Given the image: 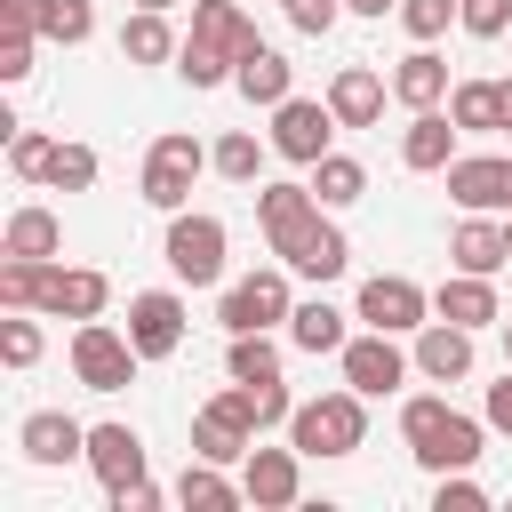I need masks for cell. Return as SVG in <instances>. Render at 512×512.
Listing matches in <instances>:
<instances>
[{"label":"cell","mask_w":512,"mask_h":512,"mask_svg":"<svg viewBox=\"0 0 512 512\" xmlns=\"http://www.w3.org/2000/svg\"><path fill=\"white\" fill-rule=\"evenodd\" d=\"M176 72H184L192 88H224V80H232V56H216V48L184 40V48H176Z\"/></svg>","instance_id":"cell-40"},{"label":"cell","mask_w":512,"mask_h":512,"mask_svg":"<svg viewBox=\"0 0 512 512\" xmlns=\"http://www.w3.org/2000/svg\"><path fill=\"white\" fill-rule=\"evenodd\" d=\"M200 168H208V144H200V136H184V128L152 136V152H144V200H152L160 216H176V208L192 200Z\"/></svg>","instance_id":"cell-5"},{"label":"cell","mask_w":512,"mask_h":512,"mask_svg":"<svg viewBox=\"0 0 512 512\" xmlns=\"http://www.w3.org/2000/svg\"><path fill=\"white\" fill-rule=\"evenodd\" d=\"M176 24H168V8H136V16H120V64H176Z\"/></svg>","instance_id":"cell-27"},{"label":"cell","mask_w":512,"mask_h":512,"mask_svg":"<svg viewBox=\"0 0 512 512\" xmlns=\"http://www.w3.org/2000/svg\"><path fill=\"white\" fill-rule=\"evenodd\" d=\"M96 168H104V160H96L88 144H64V136H56V160H48V184H56V192H88Z\"/></svg>","instance_id":"cell-37"},{"label":"cell","mask_w":512,"mask_h":512,"mask_svg":"<svg viewBox=\"0 0 512 512\" xmlns=\"http://www.w3.org/2000/svg\"><path fill=\"white\" fill-rule=\"evenodd\" d=\"M280 8H288V0H280Z\"/></svg>","instance_id":"cell-53"},{"label":"cell","mask_w":512,"mask_h":512,"mask_svg":"<svg viewBox=\"0 0 512 512\" xmlns=\"http://www.w3.org/2000/svg\"><path fill=\"white\" fill-rule=\"evenodd\" d=\"M448 120L464 136H496L504 128V80H456L448 88Z\"/></svg>","instance_id":"cell-28"},{"label":"cell","mask_w":512,"mask_h":512,"mask_svg":"<svg viewBox=\"0 0 512 512\" xmlns=\"http://www.w3.org/2000/svg\"><path fill=\"white\" fill-rule=\"evenodd\" d=\"M168 496L152 488V480H128V488H112V512H160Z\"/></svg>","instance_id":"cell-47"},{"label":"cell","mask_w":512,"mask_h":512,"mask_svg":"<svg viewBox=\"0 0 512 512\" xmlns=\"http://www.w3.org/2000/svg\"><path fill=\"white\" fill-rule=\"evenodd\" d=\"M0 256H64V224L56 208H16L0 232Z\"/></svg>","instance_id":"cell-33"},{"label":"cell","mask_w":512,"mask_h":512,"mask_svg":"<svg viewBox=\"0 0 512 512\" xmlns=\"http://www.w3.org/2000/svg\"><path fill=\"white\" fill-rule=\"evenodd\" d=\"M304 216H320L312 184H256V224H264V240H288Z\"/></svg>","instance_id":"cell-32"},{"label":"cell","mask_w":512,"mask_h":512,"mask_svg":"<svg viewBox=\"0 0 512 512\" xmlns=\"http://www.w3.org/2000/svg\"><path fill=\"white\" fill-rule=\"evenodd\" d=\"M48 160H56V136H40V128H16V136H8V176L48 184Z\"/></svg>","instance_id":"cell-36"},{"label":"cell","mask_w":512,"mask_h":512,"mask_svg":"<svg viewBox=\"0 0 512 512\" xmlns=\"http://www.w3.org/2000/svg\"><path fill=\"white\" fill-rule=\"evenodd\" d=\"M456 24L472 40H504L512 32V0H456Z\"/></svg>","instance_id":"cell-41"},{"label":"cell","mask_w":512,"mask_h":512,"mask_svg":"<svg viewBox=\"0 0 512 512\" xmlns=\"http://www.w3.org/2000/svg\"><path fill=\"white\" fill-rule=\"evenodd\" d=\"M272 256L296 272V280H344V264H352V240H344V224H336V208H320V216H304L288 240H272Z\"/></svg>","instance_id":"cell-7"},{"label":"cell","mask_w":512,"mask_h":512,"mask_svg":"<svg viewBox=\"0 0 512 512\" xmlns=\"http://www.w3.org/2000/svg\"><path fill=\"white\" fill-rule=\"evenodd\" d=\"M360 192H368V168H360L352 152H320V160H312V200H320V208H352Z\"/></svg>","instance_id":"cell-34"},{"label":"cell","mask_w":512,"mask_h":512,"mask_svg":"<svg viewBox=\"0 0 512 512\" xmlns=\"http://www.w3.org/2000/svg\"><path fill=\"white\" fill-rule=\"evenodd\" d=\"M504 240H512V216H504Z\"/></svg>","instance_id":"cell-52"},{"label":"cell","mask_w":512,"mask_h":512,"mask_svg":"<svg viewBox=\"0 0 512 512\" xmlns=\"http://www.w3.org/2000/svg\"><path fill=\"white\" fill-rule=\"evenodd\" d=\"M456 120H448V104H432V112H408V128H400V168H416V176H448V160H456Z\"/></svg>","instance_id":"cell-17"},{"label":"cell","mask_w":512,"mask_h":512,"mask_svg":"<svg viewBox=\"0 0 512 512\" xmlns=\"http://www.w3.org/2000/svg\"><path fill=\"white\" fill-rule=\"evenodd\" d=\"M504 40H512V32H504Z\"/></svg>","instance_id":"cell-54"},{"label":"cell","mask_w":512,"mask_h":512,"mask_svg":"<svg viewBox=\"0 0 512 512\" xmlns=\"http://www.w3.org/2000/svg\"><path fill=\"white\" fill-rule=\"evenodd\" d=\"M256 448V408H248V384L232 376L200 416H192V456H208V464H240Z\"/></svg>","instance_id":"cell-6"},{"label":"cell","mask_w":512,"mask_h":512,"mask_svg":"<svg viewBox=\"0 0 512 512\" xmlns=\"http://www.w3.org/2000/svg\"><path fill=\"white\" fill-rule=\"evenodd\" d=\"M336 128H344V120L328 112V96H288V104H272V152L296 160V168H312L320 152H336V144H328Z\"/></svg>","instance_id":"cell-10"},{"label":"cell","mask_w":512,"mask_h":512,"mask_svg":"<svg viewBox=\"0 0 512 512\" xmlns=\"http://www.w3.org/2000/svg\"><path fill=\"white\" fill-rule=\"evenodd\" d=\"M136 368H144V352H136L128 328H112V320H80V328H72V376H80L88 392H128Z\"/></svg>","instance_id":"cell-4"},{"label":"cell","mask_w":512,"mask_h":512,"mask_svg":"<svg viewBox=\"0 0 512 512\" xmlns=\"http://www.w3.org/2000/svg\"><path fill=\"white\" fill-rule=\"evenodd\" d=\"M176 504H184V512H232V504H248V488H240V480H224V464L192 456V464H184V480H176Z\"/></svg>","instance_id":"cell-30"},{"label":"cell","mask_w":512,"mask_h":512,"mask_svg":"<svg viewBox=\"0 0 512 512\" xmlns=\"http://www.w3.org/2000/svg\"><path fill=\"white\" fill-rule=\"evenodd\" d=\"M432 312L440 320H456V328H488V320H504V304H496V280L488 272H448L440 288H432Z\"/></svg>","instance_id":"cell-23"},{"label":"cell","mask_w":512,"mask_h":512,"mask_svg":"<svg viewBox=\"0 0 512 512\" xmlns=\"http://www.w3.org/2000/svg\"><path fill=\"white\" fill-rule=\"evenodd\" d=\"M384 96H392V80H384L376 64H344V72L328 80V112H336L344 128H376V120H384Z\"/></svg>","instance_id":"cell-22"},{"label":"cell","mask_w":512,"mask_h":512,"mask_svg":"<svg viewBox=\"0 0 512 512\" xmlns=\"http://www.w3.org/2000/svg\"><path fill=\"white\" fill-rule=\"evenodd\" d=\"M504 128H512V80H504Z\"/></svg>","instance_id":"cell-50"},{"label":"cell","mask_w":512,"mask_h":512,"mask_svg":"<svg viewBox=\"0 0 512 512\" xmlns=\"http://www.w3.org/2000/svg\"><path fill=\"white\" fill-rule=\"evenodd\" d=\"M352 320H368V328H392V336H416V328L432 320V288H416L408 272H376V280H360V304H352Z\"/></svg>","instance_id":"cell-11"},{"label":"cell","mask_w":512,"mask_h":512,"mask_svg":"<svg viewBox=\"0 0 512 512\" xmlns=\"http://www.w3.org/2000/svg\"><path fill=\"white\" fill-rule=\"evenodd\" d=\"M288 344L320 360V352H344V344H352V328H344V312H336L328 296H312V304H296V312H288Z\"/></svg>","instance_id":"cell-29"},{"label":"cell","mask_w":512,"mask_h":512,"mask_svg":"<svg viewBox=\"0 0 512 512\" xmlns=\"http://www.w3.org/2000/svg\"><path fill=\"white\" fill-rule=\"evenodd\" d=\"M344 16H400V0H344Z\"/></svg>","instance_id":"cell-48"},{"label":"cell","mask_w":512,"mask_h":512,"mask_svg":"<svg viewBox=\"0 0 512 512\" xmlns=\"http://www.w3.org/2000/svg\"><path fill=\"white\" fill-rule=\"evenodd\" d=\"M240 488H248L256 512H288V504L304 496V448H296V440H288V448H248V456H240Z\"/></svg>","instance_id":"cell-13"},{"label":"cell","mask_w":512,"mask_h":512,"mask_svg":"<svg viewBox=\"0 0 512 512\" xmlns=\"http://www.w3.org/2000/svg\"><path fill=\"white\" fill-rule=\"evenodd\" d=\"M224 248H232L224 216H200V208H176V216H168L160 256H168V272H176L184 288H216V280H224Z\"/></svg>","instance_id":"cell-3"},{"label":"cell","mask_w":512,"mask_h":512,"mask_svg":"<svg viewBox=\"0 0 512 512\" xmlns=\"http://www.w3.org/2000/svg\"><path fill=\"white\" fill-rule=\"evenodd\" d=\"M448 200L472 208V216L512 208V160H504V152H456V160H448Z\"/></svg>","instance_id":"cell-14"},{"label":"cell","mask_w":512,"mask_h":512,"mask_svg":"<svg viewBox=\"0 0 512 512\" xmlns=\"http://www.w3.org/2000/svg\"><path fill=\"white\" fill-rule=\"evenodd\" d=\"M432 512H488V488L472 472H432Z\"/></svg>","instance_id":"cell-39"},{"label":"cell","mask_w":512,"mask_h":512,"mask_svg":"<svg viewBox=\"0 0 512 512\" xmlns=\"http://www.w3.org/2000/svg\"><path fill=\"white\" fill-rule=\"evenodd\" d=\"M32 48H40V32H0V88L32 80Z\"/></svg>","instance_id":"cell-43"},{"label":"cell","mask_w":512,"mask_h":512,"mask_svg":"<svg viewBox=\"0 0 512 512\" xmlns=\"http://www.w3.org/2000/svg\"><path fill=\"white\" fill-rule=\"evenodd\" d=\"M264 152H272V136L232 128V136H216V144H208V168H216L224 184H264Z\"/></svg>","instance_id":"cell-31"},{"label":"cell","mask_w":512,"mask_h":512,"mask_svg":"<svg viewBox=\"0 0 512 512\" xmlns=\"http://www.w3.org/2000/svg\"><path fill=\"white\" fill-rule=\"evenodd\" d=\"M400 440H408V456H416L424 472H472V464L488 456V416L448 408V392H416V400L400 408Z\"/></svg>","instance_id":"cell-1"},{"label":"cell","mask_w":512,"mask_h":512,"mask_svg":"<svg viewBox=\"0 0 512 512\" xmlns=\"http://www.w3.org/2000/svg\"><path fill=\"white\" fill-rule=\"evenodd\" d=\"M448 264H456V272H488V280H496V272L512 264V240H504V224L464 208V224L448 232Z\"/></svg>","instance_id":"cell-25"},{"label":"cell","mask_w":512,"mask_h":512,"mask_svg":"<svg viewBox=\"0 0 512 512\" xmlns=\"http://www.w3.org/2000/svg\"><path fill=\"white\" fill-rule=\"evenodd\" d=\"M184 40H200V48H216V56H248L256 48V24H248V8L240 0H192V32Z\"/></svg>","instance_id":"cell-24"},{"label":"cell","mask_w":512,"mask_h":512,"mask_svg":"<svg viewBox=\"0 0 512 512\" xmlns=\"http://www.w3.org/2000/svg\"><path fill=\"white\" fill-rule=\"evenodd\" d=\"M16 448H24L32 464H72V456H88V424L64 416V408H32V416L16 424Z\"/></svg>","instance_id":"cell-20"},{"label":"cell","mask_w":512,"mask_h":512,"mask_svg":"<svg viewBox=\"0 0 512 512\" xmlns=\"http://www.w3.org/2000/svg\"><path fill=\"white\" fill-rule=\"evenodd\" d=\"M288 312H296V296H288V264H264V272L232 280V288H224V304H216L224 336H248V328H288Z\"/></svg>","instance_id":"cell-8"},{"label":"cell","mask_w":512,"mask_h":512,"mask_svg":"<svg viewBox=\"0 0 512 512\" xmlns=\"http://www.w3.org/2000/svg\"><path fill=\"white\" fill-rule=\"evenodd\" d=\"M336 360H344V384H352V392H368V400L400 392V384H408V368H416V352H400V336H392V328H360Z\"/></svg>","instance_id":"cell-9"},{"label":"cell","mask_w":512,"mask_h":512,"mask_svg":"<svg viewBox=\"0 0 512 512\" xmlns=\"http://www.w3.org/2000/svg\"><path fill=\"white\" fill-rule=\"evenodd\" d=\"M136 8H176V0H136Z\"/></svg>","instance_id":"cell-51"},{"label":"cell","mask_w":512,"mask_h":512,"mask_svg":"<svg viewBox=\"0 0 512 512\" xmlns=\"http://www.w3.org/2000/svg\"><path fill=\"white\" fill-rule=\"evenodd\" d=\"M184 320H192V312H184L176 288H136V296H128V336H136L144 360H168V352L184 344Z\"/></svg>","instance_id":"cell-15"},{"label":"cell","mask_w":512,"mask_h":512,"mask_svg":"<svg viewBox=\"0 0 512 512\" xmlns=\"http://www.w3.org/2000/svg\"><path fill=\"white\" fill-rule=\"evenodd\" d=\"M248 408H256V432H272V424H288V416H296V400H288V384H280V376L248 384Z\"/></svg>","instance_id":"cell-44"},{"label":"cell","mask_w":512,"mask_h":512,"mask_svg":"<svg viewBox=\"0 0 512 512\" xmlns=\"http://www.w3.org/2000/svg\"><path fill=\"white\" fill-rule=\"evenodd\" d=\"M400 24H408V40H440L456 24V0H400Z\"/></svg>","instance_id":"cell-42"},{"label":"cell","mask_w":512,"mask_h":512,"mask_svg":"<svg viewBox=\"0 0 512 512\" xmlns=\"http://www.w3.org/2000/svg\"><path fill=\"white\" fill-rule=\"evenodd\" d=\"M0 32H40L56 48L96 40V0H0Z\"/></svg>","instance_id":"cell-12"},{"label":"cell","mask_w":512,"mask_h":512,"mask_svg":"<svg viewBox=\"0 0 512 512\" xmlns=\"http://www.w3.org/2000/svg\"><path fill=\"white\" fill-rule=\"evenodd\" d=\"M336 16H344V0H288V24H296L304 40H328Z\"/></svg>","instance_id":"cell-45"},{"label":"cell","mask_w":512,"mask_h":512,"mask_svg":"<svg viewBox=\"0 0 512 512\" xmlns=\"http://www.w3.org/2000/svg\"><path fill=\"white\" fill-rule=\"evenodd\" d=\"M288 440L304 448V456H352L360 440H368V392H320V400H296V416H288Z\"/></svg>","instance_id":"cell-2"},{"label":"cell","mask_w":512,"mask_h":512,"mask_svg":"<svg viewBox=\"0 0 512 512\" xmlns=\"http://www.w3.org/2000/svg\"><path fill=\"white\" fill-rule=\"evenodd\" d=\"M448 56H432V40H416L400 64H392V104H408V112H432V104H448Z\"/></svg>","instance_id":"cell-21"},{"label":"cell","mask_w":512,"mask_h":512,"mask_svg":"<svg viewBox=\"0 0 512 512\" xmlns=\"http://www.w3.org/2000/svg\"><path fill=\"white\" fill-rule=\"evenodd\" d=\"M40 344H48V336H40V320H32V312H8V320H0V360H8V368H32V360H40Z\"/></svg>","instance_id":"cell-38"},{"label":"cell","mask_w":512,"mask_h":512,"mask_svg":"<svg viewBox=\"0 0 512 512\" xmlns=\"http://www.w3.org/2000/svg\"><path fill=\"white\" fill-rule=\"evenodd\" d=\"M480 416H488V432H504V440H512V368H504V376L488 384V400H480Z\"/></svg>","instance_id":"cell-46"},{"label":"cell","mask_w":512,"mask_h":512,"mask_svg":"<svg viewBox=\"0 0 512 512\" xmlns=\"http://www.w3.org/2000/svg\"><path fill=\"white\" fill-rule=\"evenodd\" d=\"M232 88H240L248 104H264V112H272V104H288V96H296V64H288L280 48H264V40H256V48L232 64Z\"/></svg>","instance_id":"cell-26"},{"label":"cell","mask_w":512,"mask_h":512,"mask_svg":"<svg viewBox=\"0 0 512 512\" xmlns=\"http://www.w3.org/2000/svg\"><path fill=\"white\" fill-rule=\"evenodd\" d=\"M408 352H416V376H424V384H464V376H472V328H456V320H440V312L416 328Z\"/></svg>","instance_id":"cell-16"},{"label":"cell","mask_w":512,"mask_h":512,"mask_svg":"<svg viewBox=\"0 0 512 512\" xmlns=\"http://www.w3.org/2000/svg\"><path fill=\"white\" fill-rule=\"evenodd\" d=\"M104 304H112V280L96 272V264H48V320H104Z\"/></svg>","instance_id":"cell-18"},{"label":"cell","mask_w":512,"mask_h":512,"mask_svg":"<svg viewBox=\"0 0 512 512\" xmlns=\"http://www.w3.org/2000/svg\"><path fill=\"white\" fill-rule=\"evenodd\" d=\"M88 472L104 480V496L128 488V480H152L144 472V432L136 424H88Z\"/></svg>","instance_id":"cell-19"},{"label":"cell","mask_w":512,"mask_h":512,"mask_svg":"<svg viewBox=\"0 0 512 512\" xmlns=\"http://www.w3.org/2000/svg\"><path fill=\"white\" fill-rule=\"evenodd\" d=\"M224 376H240V384H264V376H280V344H272V328H248V336H232V344H224Z\"/></svg>","instance_id":"cell-35"},{"label":"cell","mask_w":512,"mask_h":512,"mask_svg":"<svg viewBox=\"0 0 512 512\" xmlns=\"http://www.w3.org/2000/svg\"><path fill=\"white\" fill-rule=\"evenodd\" d=\"M496 328H504V368H512V320H496Z\"/></svg>","instance_id":"cell-49"}]
</instances>
